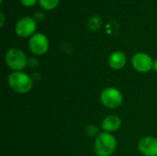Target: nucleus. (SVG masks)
<instances>
[{"mask_svg": "<svg viewBox=\"0 0 157 156\" xmlns=\"http://www.w3.org/2000/svg\"><path fill=\"white\" fill-rule=\"evenodd\" d=\"M19 1L23 6L29 7V6H33L37 3L38 0H19Z\"/></svg>", "mask_w": 157, "mask_h": 156, "instance_id": "14", "label": "nucleus"}, {"mask_svg": "<svg viewBox=\"0 0 157 156\" xmlns=\"http://www.w3.org/2000/svg\"><path fill=\"white\" fill-rule=\"evenodd\" d=\"M139 151L145 156H157V139L147 136L139 141Z\"/></svg>", "mask_w": 157, "mask_h": 156, "instance_id": "8", "label": "nucleus"}, {"mask_svg": "<svg viewBox=\"0 0 157 156\" xmlns=\"http://www.w3.org/2000/svg\"><path fill=\"white\" fill-rule=\"evenodd\" d=\"M121 120L118 116L109 115L103 120L101 127L106 132H112L117 131L121 127Z\"/></svg>", "mask_w": 157, "mask_h": 156, "instance_id": "10", "label": "nucleus"}, {"mask_svg": "<svg viewBox=\"0 0 157 156\" xmlns=\"http://www.w3.org/2000/svg\"><path fill=\"white\" fill-rule=\"evenodd\" d=\"M8 84L11 89L18 94L29 93L32 86L33 81L27 74L20 72H13L8 76Z\"/></svg>", "mask_w": 157, "mask_h": 156, "instance_id": "2", "label": "nucleus"}, {"mask_svg": "<svg viewBox=\"0 0 157 156\" xmlns=\"http://www.w3.org/2000/svg\"><path fill=\"white\" fill-rule=\"evenodd\" d=\"M59 2L60 0H39L40 6L45 10H52L58 6Z\"/></svg>", "mask_w": 157, "mask_h": 156, "instance_id": "12", "label": "nucleus"}, {"mask_svg": "<svg viewBox=\"0 0 157 156\" xmlns=\"http://www.w3.org/2000/svg\"><path fill=\"white\" fill-rule=\"evenodd\" d=\"M5 60L7 66L15 72H20L25 69L29 63L26 54L17 48L9 49L6 53Z\"/></svg>", "mask_w": 157, "mask_h": 156, "instance_id": "3", "label": "nucleus"}, {"mask_svg": "<svg viewBox=\"0 0 157 156\" xmlns=\"http://www.w3.org/2000/svg\"><path fill=\"white\" fill-rule=\"evenodd\" d=\"M0 15H1V27H3L4 22H5V17H4V14L2 12L0 13Z\"/></svg>", "mask_w": 157, "mask_h": 156, "instance_id": "17", "label": "nucleus"}, {"mask_svg": "<svg viewBox=\"0 0 157 156\" xmlns=\"http://www.w3.org/2000/svg\"><path fill=\"white\" fill-rule=\"evenodd\" d=\"M101 103L109 108H117L123 102V97L121 91L115 87H107L100 94Z\"/></svg>", "mask_w": 157, "mask_h": 156, "instance_id": "4", "label": "nucleus"}, {"mask_svg": "<svg viewBox=\"0 0 157 156\" xmlns=\"http://www.w3.org/2000/svg\"><path fill=\"white\" fill-rule=\"evenodd\" d=\"M86 132H87V134L90 135V136H96V135L98 136V134H99L98 128H96V127L93 126V125H90V126H88V127L86 128Z\"/></svg>", "mask_w": 157, "mask_h": 156, "instance_id": "13", "label": "nucleus"}, {"mask_svg": "<svg viewBox=\"0 0 157 156\" xmlns=\"http://www.w3.org/2000/svg\"><path fill=\"white\" fill-rule=\"evenodd\" d=\"M101 23H102V20H101V17L98 16V15H94L92 16L88 20H87V29L91 31H97L100 26H101Z\"/></svg>", "mask_w": 157, "mask_h": 156, "instance_id": "11", "label": "nucleus"}, {"mask_svg": "<svg viewBox=\"0 0 157 156\" xmlns=\"http://www.w3.org/2000/svg\"><path fill=\"white\" fill-rule=\"evenodd\" d=\"M37 28V22L30 17H24L20 18L15 27V32L18 37L26 38L32 35Z\"/></svg>", "mask_w": 157, "mask_h": 156, "instance_id": "6", "label": "nucleus"}, {"mask_svg": "<svg viewBox=\"0 0 157 156\" xmlns=\"http://www.w3.org/2000/svg\"><path fill=\"white\" fill-rule=\"evenodd\" d=\"M153 69L157 72V59H155V61H154V63H153Z\"/></svg>", "mask_w": 157, "mask_h": 156, "instance_id": "16", "label": "nucleus"}, {"mask_svg": "<svg viewBox=\"0 0 157 156\" xmlns=\"http://www.w3.org/2000/svg\"><path fill=\"white\" fill-rule=\"evenodd\" d=\"M45 15L41 12V11H38L35 15H34V19L36 20V22L41 21L42 19H44Z\"/></svg>", "mask_w": 157, "mask_h": 156, "instance_id": "15", "label": "nucleus"}, {"mask_svg": "<svg viewBox=\"0 0 157 156\" xmlns=\"http://www.w3.org/2000/svg\"><path fill=\"white\" fill-rule=\"evenodd\" d=\"M126 62H127L126 55L122 51H114L113 53L110 54L109 58V64L114 70L122 69L125 66Z\"/></svg>", "mask_w": 157, "mask_h": 156, "instance_id": "9", "label": "nucleus"}, {"mask_svg": "<svg viewBox=\"0 0 157 156\" xmlns=\"http://www.w3.org/2000/svg\"><path fill=\"white\" fill-rule=\"evenodd\" d=\"M154 61L150 55L145 52H137L132 59L133 68L140 73H146L153 69Z\"/></svg>", "mask_w": 157, "mask_h": 156, "instance_id": "7", "label": "nucleus"}, {"mask_svg": "<svg viewBox=\"0 0 157 156\" xmlns=\"http://www.w3.org/2000/svg\"><path fill=\"white\" fill-rule=\"evenodd\" d=\"M117 147L115 137L109 132H102L97 136L94 143V151L98 156H110Z\"/></svg>", "mask_w": 157, "mask_h": 156, "instance_id": "1", "label": "nucleus"}, {"mask_svg": "<svg viewBox=\"0 0 157 156\" xmlns=\"http://www.w3.org/2000/svg\"><path fill=\"white\" fill-rule=\"evenodd\" d=\"M29 48L35 55H43L49 49V40L42 33H35L29 41Z\"/></svg>", "mask_w": 157, "mask_h": 156, "instance_id": "5", "label": "nucleus"}]
</instances>
